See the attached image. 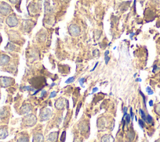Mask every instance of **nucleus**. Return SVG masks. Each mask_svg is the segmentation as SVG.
<instances>
[{"mask_svg":"<svg viewBox=\"0 0 160 142\" xmlns=\"http://www.w3.org/2000/svg\"><path fill=\"white\" fill-rule=\"evenodd\" d=\"M36 121H37L36 117L32 114L28 115L23 119L24 123L27 126H32L34 125L36 123Z\"/></svg>","mask_w":160,"mask_h":142,"instance_id":"obj_1","label":"nucleus"},{"mask_svg":"<svg viewBox=\"0 0 160 142\" xmlns=\"http://www.w3.org/2000/svg\"><path fill=\"white\" fill-rule=\"evenodd\" d=\"M51 115V111L50 109L47 108H44L41 110L40 112V118L41 121H45L49 118Z\"/></svg>","mask_w":160,"mask_h":142,"instance_id":"obj_2","label":"nucleus"},{"mask_svg":"<svg viewBox=\"0 0 160 142\" xmlns=\"http://www.w3.org/2000/svg\"><path fill=\"white\" fill-rule=\"evenodd\" d=\"M0 83L2 86L6 87H8V86L12 85L13 83V80L11 78L4 77L1 78Z\"/></svg>","mask_w":160,"mask_h":142,"instance_id":"obj_3","label":"nucleus"},{"mask_svg":"<svg viewBox=\"0 0 160 142\" xmlns=\"http://www.w3.org/2000/svg\"><path fill=\"white\" fill-rule=\"evenodd\" d=\"M11 11V7L9 5L7 4L3 3L0 6V12L1 14H3L4 15H6L9 12Z\"/></svg>","mask_w":160,"mask_h":142,"instance_id":"obj_4","label":"nucleus"},{"mask_svg":"<svg viewBox=\"0 0 160 142\" xmlns=\"http://www.w3.org/2000/svg\"><path fill=\"white\" fill-rule=\"evenodd\" d=\"M58 136V132H52L48 136V142H56Z\"/></svg>","mask_w":160,"mask_h":142,"instance_id":"obj_5","label":"nucleus"},{"mask_svg":"<svg viewBox=\"0 0 160 142\" xmlns=\"http://www.w3.org/2000/svg\"><path fill=\"white\" fill-rule=\"evenodd\" d=\"M7 23L10 26H15L18 23V21L14 16H11L7 19Z\"/></svg>","mask_w":160,"mask_h":142,"instance_id":"obj_6","label":"nucleus"},{"mask_svg":"<svg viewBox=\"0 0 160 142\" xmlns=\"http://www.w3.org/2000/svg\"><path fill=\"white\" fill-rule=\"evenodd\" d=\"M69 32L73 36H77L79 34V29L75 25H71L69 27Z\"/></svg>","mask_w":160,"mask_h":142,"instance_id":"obj_7","label":"nucleus"},{"mask_svg":"<svg viewBox=\"0 0 160 142\" xmlns=\"http://www.w3.org/2000/svg\"><path fill=\"white\" fill-rule=\"evenodd\" d=\"M64 99L59 98L55 103V107L59 110H61L64 107Z\"/></svg>","mask_w":160,"mask_h":142,"instance_id":"obj_8","label":"nucleus"},{"mask_svg":"<svg viewBox=\"0 0 160 142\" xmlns=\"http://www.w3.org/2000/svg\"><path fill=\"white\" fill-rule=\"evenodd\" d=\"M31 110V107L29 104H25L21 108V111L22 114H25L28 113L29 111Z\"/></svg>","mask_w":160,"mask_h":142,"instance_id":"obj_9","label":"nucleus"},{"mask_svg":"<svg viewBox=\"0 0 160 142\" xmlns=\"http://www.w3.org/2000/svg\"><path fill=\"white\" fill-rule=\"evenodd\" d=\"M9 61V57L6 55H0V64L5 65Z\"/></svg>","mask_w":160,"mask_h":142,"instance_id":"obj_10","label":"nucleus"},{"mask_svg":"<svg viewBox=\"0 0 160 142\" xmlns=\"http://www.w3.org/2000/svg\"><path fill=\"white\" fill-rule=\"evenodd\" d=\"M32 142H43V136L40 134H36L32 138Z\"/></svg>","mask_w":160,"mask_h":142,"instance_id":"obj_11","label":"nucleus"},{"mask_svg":"<svg viewBox=\"0 0 160 142\" xmlns=\"http://www.w3.org/2000/svg\"><path fill=\"white\" fill-rule=\"evenodd\" d=\"M8 135V132L6 128L2 127L0 128V138H5Z\"/></svg>","mask_w":160,"mask_h":142,"instance_id":"obj_12","label":"nucleus"},{"mask_svg":"<svg viewBox=\"0 0 160 142\" xmlns=\"http://www.w3.org/2000/svg\"><path fill=\"white\" fill-rule=\"evenodd\" d=\"M139 114H140L142 120H144V121H146V115H145L144 111L142 109H141V108L139 110Z\"/></svg>","mask_w":160,"mask_h":142,"instance_id":"obj_13","label":"nucleus"},{"mask_svg":"<svg viewBox=\"0 0 160 142\" xmlns=\"http://www.w3.org/2000/svg\"><path fill=\"white\" fill-rule=\"evenodd\" d=\"M108 54H109V51H108V50H106V52H105V54H104V56H105V62H106V64L108 63V62H109V59H110V57L108 55Z\"/></svg>","mask_w":160,"mask_h":142,"instance_id":"obj_14","label":"nucleus"},{"mask_svg":"<svg viewBox=\"0 0 160 142\" xmlns=\"http://www.w3.org/2000/svg\"><path fill=\"white\" fill-rule=\"evenodd\" d=\"M101 142H109V137L108 135L104 136L101 139Z\"/></svg>","mask_w":160,"mask_h":142,"instance_id":"obj_15","label":"nucleus"},{"mask_svg":"<svg viewBox=\"0 0 160 142\" xmlns=\"http://www.w3.org/2000/svg\"><path fill=\"white\" fill-rule=\"evenodd\" d=\"M17 142H28V139L26 137H21L18 140Z\"/></svg>","mask_w":160,"mask_h":142,"instance_id":"obj_16","label":"nucleus"},{"mask_svg":"<svg viewBox=\"0 0 160 142\" xmlns=\"http://www.w3.org/2000/svg\"><path fill=\"white\" fill-rule=\"evenodd\" d=\"M146 122L151 123L152 122V118L150 115H148L146 116Z\"/></svg>","mask_w":160,"mask_h":142,"instance_id":"obj_17","label":"nucleus"},{"mask_svg":"<svg viewBox=\"0 0 160 142\" xmlns=\"http://www.w3.org/2000/svg\"><path fill=\"white\" fill-rule=\"evenodd\" d=\"M23 90H28V91H34V88L31 87H29V86H26V87H24L22 88Z\"/></svg>","mask_w":160,"mask_h":142,"instance_id":"obj_18","label":"nucleus"},{"mask_svg":"<svg viewBox=\"0 0 160 142\" xmlns=\"http://www.w3.org/2000/svg\"><path fill=\"white\" fill-rule=\"evenodd\" d=\"M74 77H69L68 80H66L65 82L66 83H69L72 82L74 81Z\"/></svg>","mask_w":160,"mask_h":142,"instance_id":"obj_19","label":"nucleus"},{"mask_svg":"<svg viewBox=\"0 0 160 142\" xmlns=\"http://www.w3.org/2000/svg\"><path fill=\"white\" fill-rule=\"evenodd\" d=\"M139 126H140V127L141 128H143L144 126V121L142 120H139Z\"/></svg>","mask_w":160,"mask_h":142,"instance_id":"obj_20","label":"nucleus"},{"mask_svg":"<svg viewBox=\"0 0 160 142\" xmlns=\"http://www.w3.org/2000/svg\"><path fill=\"white\" fill-rule=\"evenodd\" d=\"M146 91H147V92H148V93L149 94V95H152V94H153V91L150 88V87H148L147 88H146Z\"/></svg>","mask_w":160,"mask_h":142,"instance_id":"obj_21","label":"nucleus"},{"mask_svg":"<svg viewBox=\"0 0 160 142\" xmlns=\"http://www.w3.org/2000/svg\"><path fill=\"white\" fill-rule=\"evenodd\" d=\"M56 96V92L55 91H53L49 95V98H53V97H55Z\"/></svg>","mask_w":160,"mask_h":142,"instance_id":"obj_22","label":"nucleus"},{"mask_svg":"<svg viewBox=\"0 0 160 142\" xmlns=\"http://www.w3.org/2000/svg\"><path fill=\"white\" fill-rule=\"evenodd\" d=\"M81 105H82V103H80L79 105H78V108H77V109H76V115H77L78 114V113H79V109L81 108Z\"/></svg>","mask_w":160,"mask_h":142,"instance_id":"obj_23","label":"nucleus"},{"mask_svg":"<svg viewBox=\"0 0 160 142\" xmlns=\"http://www.w3.org/2000/svg\"><path fill=\"white\" fill-rule=\"evenodd\" d=\"M84 80H85V79H84V78H81V79L79 80V83H80V85H81L82 87H84L83 83H84Z\"/></svg>","mask_w":160,"mask_h":142,"instance_id":"obj_24","label":"nucleus"},{"mask_svg":"<svg viewBox=\"0 0 160 142\" xmlns=\"http://www.w3.org/2000/svg\"><path fill=\"white\" fill-rule=\"evenodd\" d=\"M130 116H131V120H133V117H134V113L132 111V108H130Z\"/></svg>","mask_w":160,"mask_h":142,"instance_id":"obj_25","label":"nucleus"},{"mask_svg":"<svg viewBox=\"0 0 160 142\" xmlns=\"http://www.w3.org/2000/svg\"><path fill=\"white\" fill-rule=\"evenodd\" d=\"M46 94V90H42V93H41V97H44Z\"/></svg>","mask_w":160,"mask_h":142,"instance_id":"obj_26","label":"nucleus"},{"mask_svg":"<svg viewBox=\"0 0 160 142\" xmlns=\"http://www.w3.org/2000/svg\"><path fill=\"white\" fill-rule=\"evenodd\" d=\"M98 88H96V87L92 89V93H94L95 92H96V91H98Z\"/></svg>","mask_w":160,"mask_h":142,"instance_id":"obj_27","label":"nucleus"},{"mask_svg":"<svg viewBox=\"0 0 160 142\" xmlns=\"http://www.w3.org/2000/svg\"><path fill=\"white\" fill-rule=\"evenodd\" d=\"M149 104V105H150L151 107H152V106H153V102H152V100H150Z\"/></svg>","mask_w":160,"mask_h":142,"instance_id":"obj_28","label":"nucleus"},{"mask_svg":"<svg viewBox=\"0 0 160 142\" xmlns=\"http://www.w3.org/2000/svg\"><path fill=\"white\" fill-rule=\"evenodd\" d=\"M18 0H10V1L12 2V3H16L18 2Z\"/></svg>","mask_w":160,"mask_h":142,"instance_id":"obj_29","label":"nucleus"},{"mask_svg":"<svg viewBox=\"0 0 160 142\" xmlns=\"http://www.w3.org/2000/svg\"><path fill=\"white\" fill-rule=\"evenodd\" d=\"M98 62H97V63H96V65H95V66H94V68H93V69H92V70H91V71H93V70H94V69H96V66H97V65H98Z\"/></svg>","mask_w":160,"mask_h":142,"instance_id":"obj_30","label":"nucleus"},{"mask_svg":"<svg viewBox=\"0 0 160 142\" xmlns=\"http://www.w3.org/2000/svg\"><path fill=\"white\" fill-rule=\"evenodd\" d=\"M136 82H138V81H140V82H141V80L140 78H137V79L136 80Z\"/></svg>","mask_w":160,"mask_h":142,"instance_id":"obj_31","label":"nucleus"}]
</instances>
